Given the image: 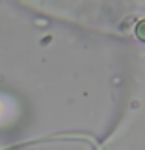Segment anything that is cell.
<instances>
[{
    "instance_id": "cell-1",
    "label": "cell",
    "mask_w": 145,
    "mask_h": 150,
    "mask_svg": "<svg viewBox=\"0 0 145 150\" xmlns=\"http://www.w3.org/2000/svg\"><path fill=\"white\" fill-rule=\"evenodd\" d=\"M136 35H138V39L145 42V18L138 22V26H136Z\"/></svg>"
}]
</instances>
